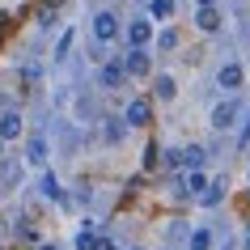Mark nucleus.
<instances>
[{
  "instance_id": "6ab92c4d",
  "label": "nucleus",
  "mask_w": 250,
  "mask_h": 250,
  "mask_svg": "<svg viewBox=\"0 0 250 250\" xmlns=\"http://www.w3.org/2000/svg\"><path fill=\"white\" fill-rule=\"evenodd\" d=\"M72 39H77V30H64V34H60V47H55V60H64V55H68Z\"/></svg>"
},
{
  "instance_id": "b1692460",
  "label": "nucleus",
  "mask_w": 250,
  "mask_h": 250,
  "mask_svg": "<svg viewBox=\"0 0 250 250\" xmlns=\"http://www.w3.org/2000/svg\"><path fill=\"white\" fill-rule=\"evenodd\" d=\"M34 250H60V246H51V242H39V246H34Z\"/></svg>"
},
{
  "instance_id": "39448f33",
  "label": "nucleus",
  "mask_w": 250,
  "mask_h": 250,
  "mask_svg": "<svg viewBox=\"0 0 250 250\" xmlns=\"http://www.w3.org/2000/svg\"><path fill=\"white\" fill-rule=\"evenodd\" d=\"M221 21H225V17H221V9H216V4H199V9H195V26L204 30V34H216V30H221Z\"/></svg>"
},
{
  "instance_id": "6e6552de",
  "label": "nucleus",
  "mask_w": 250,
  "mask_h": 250,
  "mask_svg": "<svg viewBox=\"0 0 250 250\" xmlns=\"http://www.w3.org/2000/svg\"><path fill=\"white\" fill-rule=\"evenodd\" d=\"M127 42H132V47H148V42H153V26H148L145 17L127 21Z\"/></svg>"
},
{
  "instance_id": "4468645a",
  "label": "nucleus",
  "mask_w": 250,
  "mask_h": 250,
  "mask_svg": "<svg viewBox=\"0 0 250 250\" xmlns=\"http://www.w3.org/2000/svg\"><path fill=\"white\" fill-rule=\"evenodd\" d=\"M123 132H127V119H123V115H110V119H106V145H119Z\"/></svg>"
},
{
  "instance_id": "f257e3e1",
  "label": "nucleus",
  "mask_w": 250,
  "mask_h": 250,
  "mask_svg": "<svg viewBox=\"0 0 250 250\" xmlns=\"http://www.w3.org/2000/svg\"><path fill=\"white\" fill-rule=\"evenodd\" d=\"M242 115H246V110H242V102H237L233 93H229V98H221V102L212 106L208 123H212V132H229V127H233V123H237Z\"/></svg>"
},
{
  "instance_id": "9d476101",
  "label": "nucleus",
  "mask_w": 250,
  "mask_h": 250,
  "mask_svg": "<svg viewBox=\"0 0 250 250\" xmlns=\"http://www.w3.org/2000/svg\"><path fill=\"white\" fill-rule=\"evenodd\" d=\"M225 187H229V178H212V183L204 187V195H199L195 204H204V208H216V204L225 199Z\"/></svg>"
},
{
  "instance_id": "f8f14e48",
  "label": "nucleus",
  "mask_w": 250,
  "mask_h": 250,
  "mask_svg": "<svg viewBox=\"0 0 250 250\" xmlns=\"http://www.w3.org/2000/svg\"><path fill=\"white\" fill-rule=\"evenodd\" d=\"M204 161H208V148H199V145L183 148V170H204Z\"/></svg>"
},
{
  "instance_id": "f03ea898",
  "label": "nucleus",
  "mask_w": 250,
  "mask_h": 250,
  "mask_svg": "<svg viewBox=\"0 0 250 250\" xmlns=\"http://www.w3.org/2000/svg\"><path fill=\"white\" fill-rule=\"evenodd\" d=\"M89 30H93V42H102V47H106V42L119 39V17L102 9V13H93V26Z\"/></svg>"
},
{
  "instance_id": "f3484780",
  "label": "nucleus",
  "mask_w": 250,
  "mask_h": 250,
  "mask_svg": "<svg viewBox=\"0 0 250 250\" xmlns=\"http://www.w3.org/2000/svg\"><path fill=\"white\" fill-rule=\"evenodd\" d=\"M157 47H161V51H174V47H178V30H170V26H166V30L157 34Z\"/></svg>"
},
{
  "instance_id": "a211bd4d",
  "label": "nucleus",
  "mask_w": 250,
  "mask_h": 250,
  "mask_svg": "<svg viewBox=\"0 0 250 250\" xmlns=\"http://www.w3.org/2000/svg\"><path fill=\"white\" fill-rule=\"evenodd\" d=\"M42 195L47 199H64V191H60V183H55L51 174H42Z\"/></svg>"
},
{
  "instance_id": "ddd939ff",
  "label": "nucleus",
  "mask_w": 250,
  "mask_h": 250,
  "mask_svg": "<svg viewBox=\"0 0 250 250\" xmlns=\"http://www.w3.org/2000/svg\"><path fill=\"white\" fill-rule=\"evenodd\" d=\"M187 250H212V229H208V225L191 229V237H187Z\"/></svg>"
},
{
  "instance_id": "dca6fc26",
  "label": "nucleus",
  "mask_w": 250,
  "mask_h": 250,
  "mask_svg": "<svg viewBox=\"0 0 250 250\" xmlns=\"http://www.w3.org/2000/svg\"><path fill=\"white\" fill-rule=\"evenodd\" d=\"M174 93H178V85H174V77H157V98H161V102H170Z\"/></svg>"
},
{
  "instance_id": "7ed1b4c3",
  "label": "nucleus",
  "mask_w": 250,
  "mask_h": 250,
  "mask_svg": "<svg viewBox=\"0 0 250 250\" xmlns=\"http://www.w3.org/2000/svg\"><path fill=\"white\" fill-rule=\"evenodd\" d=\"M123 68H127V77H148L153 72V60H148V51L145 47H127V55H123Z\"/></svg>"
},
{
  "instance_id": "0eeeda50",
  "label": "nucleus",
  "mask_w": 250,
  "mask_h": 250,
  "mask_svg": "<svg viewBox=\"0 0 250 250\" xmlns=\"http://www.w3.org/2000/svg\"><path fill=\"white\" fill-rule=\"evenodd\" d=\"M123 81H127V68H123V60H110V64L102 68V77H98V85H102V89H119Z\"/></svg>"
},
{
  "instance_id": "2eb2a0df",
  "label": "nucleus",
  "mask_w": 250,
  "mask_h": 250,
  "mask_svg": "<svg viewBox=\"0 0 250 250\" xmlns=\"http://www.w3.org/2000/svg\"><path fill=\"white\" fill-rule=\"evenodd\" d=\"M148 17H153V21H170L174 17V0H148Z\"/></svg>"
},
{
  "instance_id": "aec40b11",
  "label": "nucleus",
  "mask_w": 250,
  "mask_h": 250,
  "mask_svg": "<svg viewBox=\"0 0 250 250\" xmlns=\"http://www.w3.org/2000/svg\"><path fill=\"white\" fill-rule=\"evenodd\" d=\"M237 148H250V110L242 115V132H237Z\"/></svg>"
},
{
  "instance_id": "393cba45",
  "label": "nucleus",
  "mask_w": 250,
  "mask_h": 250,
  "mask_svg": "<svg viewBox=\"0 0 250 250\" xmlns=\"http://www.w3.org/2000/svg\"><path fill=\"white\" fill-rule=\"evenodd\" d=\"M242 250H250V233H246V242H242Z\"/></svg>"
},
{
  "instance_id": "1a4fd4ad",
  "label": "nucleus",
  "mask_w": 250,
  "mask_h": 250,
  "mask_svg": "<svg viewBox=\"0 0 250 250\" xmlns=\"http://www.w3.org/2000/svg\"><path fill=\"white\" fill-rule=\"evenodd\" d=\"M123 119H127V127H145L148 119H153V115H148V102H145V98H136V102H127Z\"/></svg>"
},
{
  "instance_id": "20e7f679",
  "label": "nucleus",
  "mask_w": 250,
  "mask_h": 250,
  "mask_svg": "<svg viewBox=\"0 0 250 250\" xmlns=\"http://www.w3.org/2000/svg\"><path fill=\"white\" fill-rule=\"evenodd\" d=\"M242 81H246V68L237 64V60L221 64V72H216V85H221L225 93H237V89H242Z\"/></svg>"
},
{
  "instance_id": "5701e85b",
  "label": "nucleus",
  "mask_w": 250,
  "mask_h": 250,
  "mask_svg": "<svg viewBox=\"0 0 250 250\" xmlns=\"http://www.w3.org/2000/svg\"><path fill=\"white\" fill-rule=\"evenodd\" d=\"M17 233H21V242H39V233H34V225H21Z\"/></svg>"
},
{
  "instance_id": "9b49d317",
  "label": "nucleus",
  "mask_w": 250,
  "mask_h": 250,
  "mask_svg": "<svg viewBox=\"0 0 250 250\" xmlns=\"http://www.w3.org/2000/svg\"><path fill=\"white\" fill-rule=\"evenodd\" d=\"M26 166H47V140H42V136H30V145H26Z\"/></svg>"
},
{
  "instance_id": "4be33fe9",
  "label": "nucleus",
  "mask_w": 250,
  "mask_h": 250,
  "mask_svg": "<svg viewBox=\"0 0 250 250\" xmlns=\"http://www.w3.org/2000/svg\"><path fill=\"white\" fill-rule=\"evenodd\" d=\"M153 166H157V145L145 148V170H153Z\"/></svg>"
},
{
  "instance_id": "cd10ccee",
  "label": "nucleus",
  "mask_w": 250,
  "mask_h": 250,
  "mask_svg": "<svg viewBox=\"0 0 250 250\" xmlns=\"http://www.w3.org/2000/svg\"><path fill=\"white\" fill-rule=\"evenodd\" d=\"M145 4H148V0H145Z\"/></svg>"
},
{
  "instance_id": "c85d7f7f",
  "label": "nucleus",
  "mask_w": 250,
  "mask_h": 250,
  "mask_svg": "<svg viewBox=\"0 0 250 250\" xmlns=\"http://www.w3.org/2000/svg\"><path fill=\"white\" fill-rule=\"evenodd\" d=\"M115 250H119V246H115Z\"/></svg>"
},
{
  "instance_id": "bb28decb",
  "label": "nucleus",
  "mask_w": 250,
  "mask_h": 250,
  "mask_svg": "<svg viewBox=\"0 0 250 250\" xmlns=\"http://www.w3.org/2000/svg\"><path fill=\"white\" fill-rule=\"evenodd\" d=\"M0 157H4V140H0Z\"/></svg>"
},
{
  "instance_id": "423d86ee",
  "label": "nucleus",
  "mask_w": 250,
  "mask_h": 250,
  "mask_svg": "<svg viewBox=\"0 0 250 250\" xmlns=\"http://www.w3.org/2000/svg\"><path fill=\"white\" fill-rule=\"evenodd\" d=\"M21 132H26V119L17 115V110H4V115H0V140L9 145V140H17Z\"/></svg>"
},
{
  "instance_id": "a878e982",
  "label": "nucleus",
  "mask_w": 250,
  "mask_h": 250,
  "mask_svg": "<svg viewBox=\"0 0 250 250\" xmlns=\"http://www.w3.org/2000/svg\"><path fill=\"white\" fill-rule=\"evenodd\" d=\"M195 4H216V0H195Z\"/></svg>"
},
{
  "instance_id": "412c9836",
  "label": "nucleus",
  "mask_w": 250,
  "mask_h": 250,
  "mask_svg": "<svg viewBox=\"0 0 250 250\" xmlns=\"http://www.w3.org/2000/svg\"><path fill=\"white\" fill-rule=\"evenodd\" d=\"M93 237H98V233H89V229L77 233V250H93Z\"/></svg>"
}]
</instances>
